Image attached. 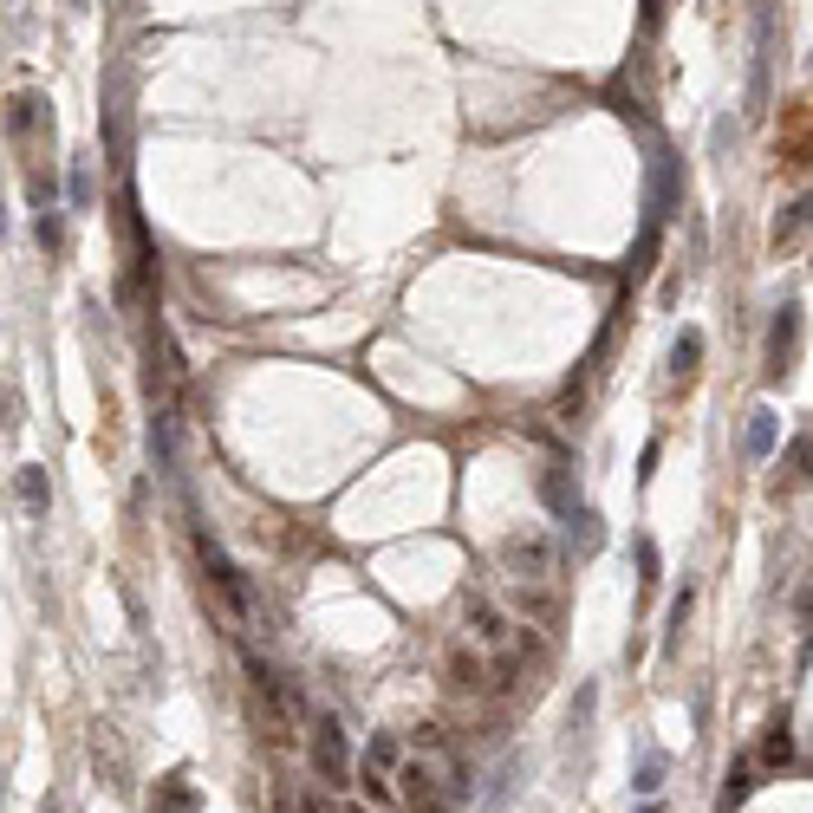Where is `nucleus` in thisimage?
<instances>
[{
  "mask_svg": "<svg viewBox=\"0 0 813 813\" xmlns=\"http://www.w3.org/2000/svg\"><path fill=\"white\" fill-rule=\"evenodd\" d=\"M365 795H371V801H391V782H384L378 768H365Z\"/></svg>",
  "mask_w": 813,
  "mask_h": 813,
  "instance_id": "obj_27",
  "label": "nucleus"
},
{
  "mask_svg": "<svg viewBox=\"0 0 813 813\" xmlns=\"http://www.w3.org/2000/svg\"><path fill=\"white\" fill-rule=\"evenodd\" d=\"M782 469H788V475H782V488H808V482H813V436H801V443L782 456Z\"/></svg>",
  "mask_w": 813,
  "mask_h": 813,
  "instance_id": "obj_16",
  "label": "nucleus"
},
{
  "mask_svg": "<svg viewBox=\"0 0 813 813\" xmlns=\"http://www.w3.org/2000/svg\"><path fill=\"white\" fill-rule=\"evenodd\" d=\"M0 234H7V202H0Z\"/></svg>",
  "mask_w": 813,
  "mask_h": 813,
  "instance_id": "obj_30",
  "label": "nucleus"
},
{
  "mask_svg": "<svg viewBox=\"0 0 813 813\" xmlns=\"http://www.w3.org/2000/svg\"><path fill=\"white\" fill-rule=\"evenodd\" d=\"M72 202H78V208H91V163H85V156L72 163Z\"/></svg>",
  "mask_w": 813,
  "mask_h": 813,
  "instance_id": "obj_26",
  "label": "nucleus"
},
{
  "mask_svg": "<svg viewBox=\"0 0 813 813\" xmlns=\"http://www.w3.org/2000/svg\"><path fill=\"white\" fill-rule=\"evenodd\" d=\"M808 221H813V189H808V195H795V202H788V208L775 215V247H788V241H795V234H801Z\"/></svg>",
  "mask_w": 813,
  "mask_h": 813,
  "instance_id": "obj_13",
  "label": "nucleus"
},
{
  "mask_svg": "<svg viewBox=\"0 0 813 813\" xmlns=\"http://www.w3.org/2000/svg\"><path fill=\"white\" fill-rule=\"evenodd\" d=\"M33 234H39L46 254H65V221H59V208H39V228H33Z\"/></svg>",
  "mask_w": 813,
  "mask_h": 813,
  "instance_id": "obj_21",
  "label": "nucleus"
},
{
  "mask_svg": "<svg viewBox=\"0 0 813 813\" xmlns=\"http://www.w3.org/2000/svg\"><path fill=\"white\" fill-rule=\"evenodd\" d=\"M195 560H202V573H208V586L221 593V606L234 612V619H254V593H247V580H241V567L221 554V541L208 534V528H195Z\"/></svg>",
  "mask_w": 813,
  "mask_h": 813,
  "instance_id": "obj_2",
  "label": "nucleus"
},
{
  "mask_svg": "<svg viewBox=\"0 0 813 813\" xmlns=\"http://www.w3.org/2000/svg\"><path fill=\"white\" fill-rule=\"evenodd\" d=\"M768 72H775V0H755V65H749V117L768 111Z\"/></svg>",
  "mask_w": 813,
  "mask_h": 813,
  "instance_id": "obj_5",
  "label": "nucleus"
},
{
  "mask_svg": "<svg viewBox=\"0 0 813 813\" xmlns=\"http://www.w3.org/2000/svg\"><path fill=\"white\" fill-rule=\"evenodd\" d=\"M677 195H684V176H677V169H671V156L658 150V156H651V228L677 208Z\"/></svg>",
  "mask_w": 813,
  "mask_h": 813,
  "instance_id": "obj_10",
  "label": "nucleus"
},
{
  "mask_svg": "<svg viewBox=\"0 0 813 813\" xmlns=\"http://www.w3.org/2000/svg\"><path fill=\"white\" fill-rule=\"evenodd\" d=\"M632 788H638V795H658V788H664V755H658V749L638 755V782H632Z\"/></svg>",
  "mask_w": 813,
  "mask_h": 813,
  "instance_id": "obj_22",
  "label": "nucleus"
},
{
  "mask_svg": "<svg viewBox=\"0 0 813 813\" xmlns=\"http://www.w3.org/2000/svg\"><path fill=\"white\" fill-rule=\"evenodd\" d=\"M365 768H378V775H384V768H397V742H391V736H371V749H365Z\"/></svg>",
  "mask_w": 813,
  "mask_h": 813,
  "instance_id": "obj_24",
  "label": "nucleus"
},
{
  "mask_svg": "<svg viewBox=\"0 0 813 813\" xmlns=\"http://www.w3.org/2000/svg\"><path fill=\"white\" fill-rule=\"evenodd\" d=\"M795 352H801V300H788L775 313V326H768V384H788Z\"/></svg>",
  "mask_w": 813,
  "mask_h": 813,
  "instance_id": "obj_6",
  "label": "nucleus"
},
{
  "mask_svg": "<svg viewBox=\"0 0 813 813\" xmlns=\"http://www.w3.org/2000/svg\"><path fill=\"white\" fill-rule=\"evenodd\" d=\"M150 813H202V788L176 768V775H163L156 782V795H150Z\"/></svg>",
  "mask_w": 813,
  "mask_h": 813,
  "instance_id": "obj_9",
  "label": "nucleus"
},
{
  "mask_svg": "<svg viewBox=\"0 0 813 813\" xmlns=\"http://www.w3.org/2000/svg\"><path fill=\"white\" fill-rule=\"evenodd\" d=\"M742 449H749L755 462L775 449V410H749V436H742Z\"/></svg>",
  "mask_w": 813,
  "mask_h": 813,
  "instance_id": "obj_17",
  "label": "nucleus"
},
{
  "mask_svg": "<svg viewBox=\"0 0 813 813\" xmlns=\"http://www.w3.org/2000/svg\"><path fill=\"white\" fill-rule=\"evenodd\" d=\"M501 567H508L515 586H541V580L560 573V547L547 534H508L501 541Z\"/></svg>",
  "mask_w": 813,
  "mask_h": 813,
  "instance_id": "obj_3",
  "label": "nucleus"
},
{
  "mask_svg": "<svg viewBox=\"0 0 813 813\" xmlns=\"http://www.w3.org/2000/svg\"><path fill=\"white\" fill-rule=\"evenodd\" d=\"M33 124H52L46 98H39V91H20V98H7V137H13V143H26V137H33Z\"/></svg>",
  "mask_w": 813,
  "mask_h": 813,
  "instance_id": "obj_12",
  "label": "nucleus"
},
{
  "mask_svg": "<svg viewBox=\"0 0 813 813\" xmlns=\"http://www.w3.org/2000/svg\"><path fill=\"white\" fill-rule=\"evenodd\" d=\"M762 762H768V768H788V762H795V729H788V723H768V736H762Z\"/></svg>",
  "mask_w": 813,
  "mask_h": 813,
  "instance_id": "obj_18",
  "label": "nucleus"
},
{
  "mask_svg": "<svg viewBox=\"0 0 813 813\" xmlns=\"http://www.w3.org/2000/svg\"><path fill=\"white\" fill-rule=\"evenodd\" d=\"M397 795H404L410 813H456L469 801V775H462V762H456L443 729H430V723L417 729L410 762H397Z\"/></svg>",
  "mask_w": 813,
  "mask_h": 813,
  "instance_id": "obj_1",
  "label": "nucleus"
},
{
  "mask_svg": "<svg viewBox=\"0 0 813 813\" xmlns=\"http://www.w3.org/2000/svg\"><path fill=\"white\" fill-rule=\"evenodd\" d=\"M65 7H91V0H65Z\"/></svg>",
  "mask_w": 813,
  "mask_h": 813,
  "instance_id": "obj_31",
  "label": "nucleus"
},
{
  "mask_svg": "<svg viewBox=\"0 0 813 813\" xmlns=\"http://www.w3.org/2000/svg\"><path fill=\"white\" fill-rule=\"evenodd\" d=\"M749 788H755V768L742 762V768L729 775V788H723V808H736V801H749Z\"/></svg>",
  "mask_w": 813,
  "mask_h": 813,
  "instance_id": "obj_25",
  "label": "nucleus"
},
{
  "mask_svg": "<svg viewBox=\"0 0 813 813\" xmlns=\"http://www.w3.org/2000/svg\"><path fill=\"white\" fill-rule=\"evenodd\" d=\"M345 813H365V808H345Z\"/></svg>",
  "mask_w": 813,
  "mask_h": 813,
  "instance_id": "obj_32",
  "label": "nucleus"
},
{
  "mask_svg": "<svg viewBox=\"0 0 813 813\" xmlns=\"http://www.w3.org/2000/svg\"><path fill=\"white\" fill-rule=\"evenodd\" d=\"M0 423H7V430L20 423V397H13V391H0Z\"/></svg>",
  "mask_w": 813,
  "mask_h": 813,
  "instance_id": "obj_28",
  "label": "nucleus"
},
{
  "mask_svg": "<svg viewBox=\"0 0 813 813\" xmlns=\"http://www.w3.org/2000/svg\"><path fill=\"white\" fill-rule=\"evenodd\" d=\"M697 358H703V332H697V326H684V332H677V345H671V371H677V378H697Z\"/></svg>",
  "mask_w": 813,
  "mask_h": 813,
  "instance_id": "obj_14",
  "label": "nucleus"
},
{
  "mask_svg": "<svg viewBox=\"0 0 813 813\" xmlns=\"http://www.w3.org/2000/svg\"><path fill=\"white\" fill-rule=\"evenodd\" d=\"M13 488H20V501H26L33 515H46V501H52V482H46V469H39V462H26Z\"/></svg>",
  "mask_w": 813,
  "mask_h": 813,
  "instance_id": "obj_15",
  "label": "nucleus"
},
{
  "mask_svg": "<svg viewBox=\"0 0 813 813\" xmlns=\"http://www.w3.org/2000/svg\"><path fill=\"white\" fill-rule=\"evenodd\" d=\"M469 632H475V645H482V651H508V645H515V625H508V619H501L482 593L469 599Z\"/></svg>",
  "mask_w": 813,
  "mask_h": 813,
  "instance_id": "obj_8",
  "label": "nucleus"
},
{
  "mask_svg": "<svg viewBox=\"0 0 813 813\" xmlns=\"http://www.w3.org/2000/svg\"><path fill=\"white\" fill-rule=\"evenodd\" d=\"M541 495H547V508L560 515V521H573L586 501H580V475H573V462H547L541 469Z\"/></svg>",
  "mask_w": 813,
  "mask_h": 813,
  "instance_id": "obj_7",
  "label": "nucleus"
},
{
  "mask_svg": "<svg viewBox=\"0 0 813 813\" xmlns=\"http://www.w3.org/2000/svg\"><path fill=\"white\" fill-rule=\"evenodd\" d=\"M443 671H449V690H488V658H482V645H456Z\"/></svg>",
  "mask_w": 813,
  "mask_h": 813,
  "instance_id": "obj_11",
  "label": "nucleus"
},
{
  "mask_svg": "<svg viewBox=\"0 0 813 813\" xmlns=\"http://www.w3.org/2000/svg\"><path fill=\"white\" fill-rule=\"evenodd\" d=\"M638 586H658V541L638 534Z\"/></svg>",
  "mask_w": 813,
  "mask_h": 813,
  "instance_id": "obj_23",
  "label": "nucleus"
},
{
  "mask_svg": "<svg viewBox=\"0 0 813 813\" xmlns=\"http://www.w3.org/2000/svg\"><path fill=\"white\" fill-rule=\"evenodd\" d=\"M300 813H332V808H326L319 795H306V801H300Z\"/></svg>",
  "mask_w": 813,
  "mask_h": 813,
  "instance_id": "obj_29",
  "label": "nucleus"
},
{
  "mask_svg": "<svg viewBox=\"0 0 813 813\" xmlns=\"http://www.w3.org/2000/svg\"><path fill=\"white\" fill-rule=\"evenodd\" d=\"M515 782H521V755H508V762H501V775H495V788L482 795V808H508V795H515Z\"/></svg>",
  "mask_w": 813,
  "mask_h": 813,
  "instance_id": "obj_20",
  "label": "nucleus"
},
{
  "mask_svg": "<svg viewBox=\"0 0 813 813\" xmlns=\"http://www.w3.org/2000/svg\"><path fill=\"white\" fill-rule=\"evenodd\" d=\"M306 729H313V762H319V782H326V788H345V782H352V749H345V723H339L332 710H319V716H313Z\"/></svg>",
  "mask_w": 813,
  "mask_h": 813,
  "instance_id": "obj_4",
  "label": "nucleus"
},
{
  "mask_svg": "<svg viewBox=\"0 0 813 813\" xmlns=\"http://www.w3.org/2000/svg\"><path fill=\"white\" fill-rule=\"evenodd\" d=\"M567 528H573V547H580V554H599V547H606V528H599V515H593V508H580Z\"/></svg>",
  "mask_w": 813,
  "mask_h": 813,
  "instance_id": "obj_19",
  "label": "nucleus"
}]
</instances>
